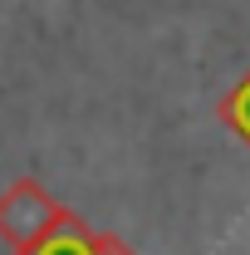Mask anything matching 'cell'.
Returning a JSON list of instances; mask_svg holds the SVG:
<instances>
[{"label":"cell","mask_w":250,"mask_h":255,"mask_svg":"<svg viewBox=\"0 0 250 255\" xmlns=\"http://www.w3.org/2000/svg\"><path fill=\"white\" fill-rule=\"evenodd\" d=\"M231 118H236V123H241V128L250 132V84H246V94H241L236 103H231Z\"/></svg>","instance_id":"1"}]
</instances>
